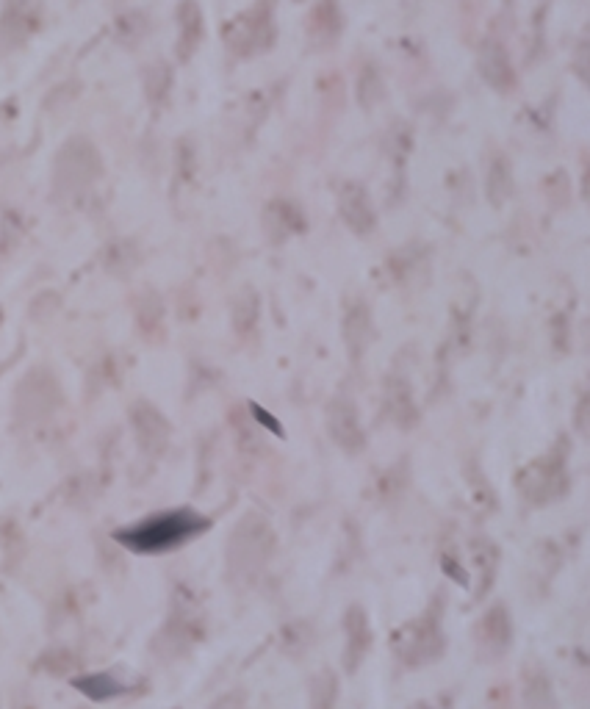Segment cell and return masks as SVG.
Masks as SVG:
<instances>
[{
    "label": "cell",
    "instance_id": "obj_1",
    "mask_svg": "<svg viewBox=\"0 0 590 709\" xmlns=\"http://www.w3.org/2000/svg\"><path fill=\"white\" fill-rule=\"evenodd\" d=\"M205 529H208V521L203 516H197L194 510H167V513L142 518L133 527L120 529L114 538L131 552L161 554L178 549L186 541L197 538Z\"/></svg>",
    "mask_w": 590,
    "mask_h": 709
},
{
    "label": "cell",
    "instance_id": "obj_2",
    "mask_svg": "<svg viewBox=\"0 0 590 709\" xmlns=\"http://www.w3.org/2000/svg\"><path fill=\"white\" fill-rule=\"evenodd\" d=\"M275 552V532L258 513H247L230 532L228 571L233 579H253Z\"/></svg>",
    "mask_w": 590,
    "mask_h": 709
},
{
    "label": "cell",
    "instance_id": "obj_3",
    "mask_svg": "<svg viewBox=\"0 0 590 709\" xmlns=\"http://www.w3.org/2000/svg\"><path fill=\"white\" fill-rule=\"evenodd\" d=\"M446 649L444 626H441V601L430 604L427 613L410 621L394 635V651L408 668H422L435 662Z\"/></svg>",
    "mask_w": 590,
    "mask_h": 709
},
{
    "label": "cell",
    "instance_id": "obj_4",
    "mask_svg": "<svg viewBox=\"0 0 590 709\" xmlns=\"http://www.w3.org/2000/svg\"><path fill=\"white\" fill-rule=\"evenodd\" d=\"M568 463H566V446L557 444L549 455L532 460L527 469L518 474V491L521 496L532 502V505H549L563 499L568 491Z\"/></svg>",
    "mask_w": 590,
    "mask_h": 709
},
{
    "label": "cell",
    "instance_id": "obj_5",
    "mask_svg": "<svg viewBox=\"0 0 590 709\" xmlns=\"http://www.w3.org/2000/svg\"><path fill=\"white\" fill-rule=\"evenodd\" d=\"M103 172V161L97 147L84 139V136H75L67 145L61 147L56 164H53V178H56V189L64 194L81 192L86 186L100 178Z\"/></svg>",
    "mask_w": 590,
    "mask_h": 709
},
{
    "label": "cell",
    "instance_id": "obj_6",
    "mask_svg": "<svg viewBox=\"0 0 590 709\" xmlns=\"http://www.w3.org/2000/svg\"><path fill=\"white\" fill-rule=\"evenodd\" d=\"M59 402V383L53 380V374L48 369L31 372L17 388V416L23 421L48 419Z\"/></svg>",
    "mask_w": 590,
    "mask_h": 709
},
{
    "label": "cell",
    "instance_id": "obj_7",
    "mask_svg": "<svg viewBox=\"0 0 590 709\" xmlns=\"http://www.w3.org/2000/svg\"><path fill=\"white\" fill-rule=\"evenodd\" d=\"M327 430L330 438L336 441L344 452H361L366 444V435L361 430V419H358V408L347 394H338L327 408Z\"/></svg>",
    "mask_w": 590,
    "mask_h": 709
},
{
    "label": "cell",
    "instance_id": "obj_8",
    "mask_svg": "<svg viewBox=\"0 0 590 709\" xmlns=\"http://www.w3.org/2000/svg\"><path fill=\"white\" fill-rule=\"evenodd\" d=\"M369 649H372V624L363 613V607L352 604L344 613V668L347 673H355L361 668Z\"/></svg>",
    "mask_w": 590,
    "mask_h": 709
},
{
    "label": "cell",
    "instance_id": "obj_9",
    "mask_svg": "<svg viewBox=\"0 0 590 709\" xmlns=\"http://www.w3.org/2000/svg\"><path fill=\"white\" fill-rule=\"evenodd\" d=\"M513 640V626H510V615H507L505 604H496L488 613L482 615V621L477 624V646L488 660L502 657L510 649Z\"/></svg>",
    "mask_w": 590,
    "mask_h": 709
},
{
    "label": "cell",
    "instance_id": "obj_10",
    "mask_svg": "<svg viewBox=\"0 0 590 709\" xmlns=\"http://www.w3.org/2000/svg\"><path fill=\"white\" fill-rule=\"evenodd\" d=\"M131 421L133 430H136V441H139V446H142L145 452L158 455V452L167 446L172 427H169V421L164 419V416L158 413V408H153L150 402H136L131 410Z\"/></svg>",
    "mask_w": 590,
    "mask_h": 709
},
{
    "label": "cell",
    "instance_id": "obj_11",
    "mask_svg": "<svg viewBox=\"0 0 590 709\" xmlns=\"http://www.w3.org/2000/svg\"><path fill=\"white\" fill-rule=\"evenodd\" d=\"M338 211L341 219L347 222V228L358 236H369L374 230V211L369 203V194L361 183H347L338 192Z\"/></svg>",
    "mask_w": 590,
    "mask_h": 709
},
{
    "label": "cell",
    "instance_id": "obj_12",
    "mask_svg": "<svg viewBox=\"0 0 590 709\" xmlns=\"http://www.w3.org/2000/svg\"><path fill=\"white\" fill-rule=\"evenodd\" d=\"M477 70H480L482 81L488 86H494L496 92H510L516 86V73L507 50L499 42H485L477 59Z\"/></svg>",
    "mask_w": 590,
    "mask_h": 709
},
{
    "label": "cell",
    "instance_id": "obj_13",
    "mask_svg": "<svg viewBox=\"0 0 590 709\" xmlns=\"http://www.w3.org/2000/svg\"><path fill=\"white\" fill-rule=\"evenodd\" d=\"M374 322L372 311L363 302H352L344 313V347L352 361H361L363 352L372 347Z\"/></svg>",
    "mask_w": 590,
    "mask_h": 709
},
{
    "label": "cell",
    "instance_id": "obj_14",
    "mask_svg": "<svg viewBox=\"0 0 590 709\" xmlns=\"http://www.w3.org/2000/svg\"><path fill=\"white\" fill-rule=\"evenodd\" d=\"M266 230L275 241H283L291 233H300L305 230V217L302 211L289 200H277L266 208Z\"/></svg>",
    "mask_w": 590,
    "mask_h": 709
},
{
    "label": "cell",
    "instance_id": "obj_15",
    "mask_svg": "<svg viewBox=\"0 0 590 709\" xmlns=\"http://www.w3.org/2000/svg\"><path fill=\"white\" fill-rule=\"evenodd\" d=\"M178 25H181L178 56L186 61L197 50L200 39H203V14H200L197 0H181V6H178Z\"/></svg>",
    "mask_w": 590,
    "mask_h": 709
},
{
    "label": "cell",
    "instance_id": "obj_16",
    "mask_svg": "<svg viewBox=\"0 0 590 709\" xmlns=\"http://www.w3.org/2000/svg\"><path fill=\"white\" fill-rule=\"evenodd\" d=\"M521 696H524V709H557L552 679L543 668L527 671L524 682H521Z\"/></svg>",
    "mask_w": 590,
    "mask_h": 709
},
{
    "label": "cell",
    "instance_id": "obj_17",
    "mask_svg": "<svg viewBox=\"0 0 590 709\" xmlns=\"http://www.w3.org/2000/svg\"><path fill=\"white\" fill-rule=\"evenodd\" d=\"M386 408L388 416L402 424V427H410L416 421V402L410 397V385L399 377H388L386 385Z\"/></svg>",
    "mask_w": 590,
    "mask_h": 709
},
{
    "label": "cell",
    "instance_id": "obj_18",
    "mask_svg": "<svg viewBox=\"0 0 590 709\" xmlns=\"http://www.w3.org/2000/svg\"><path fill=\"white\" fill-rule=\"evenodd\" d=\"M75 687L78 690H84L86 696L95 698V701H109V698L120 696L125 687L114 679V676H109V673H95V676H86V679H78L75 682Z\"/></svg>",
    "mask_w": 590,
    "mask_h": 709
},
{
    "label": "cell",
    "instance_id": "obj_19",
    "mask_svg": "<svg viewBox=\"0 0 590 709\" xmlns=\"http://www.w3.org/2000/svg\"><path fill=\"white\" fill-rule=\"evenodd\" d=\"M258 311H261V300L253 289L241 291V297L233 305V325L239 333H250L253 325L258 322Z\"/></svg>",
    "mask_w": 590,
    "mask_h": 709
},
{
    "label": "cell",
    "instance_id": "obj_20",
    "mask_svg": "<svg viewBox=\"0 0 590 709\" xmlns=\"http://www.w3.org/2000/svg\"><path fill=\"white\" fill-rule=\"evenodd\" d=\"M488 200L494 205H502L510 197V189H513V178H510V167H507L505 158H496L491 164V172H488Z\"/></svg>",
    "mask_w": 590,
    "mask_h": 709
},
{
    "label": "cell",
    "instance_id": "obj_21",
    "mask_svg": "<svg viewBox=\"0 0 590 709\" xmlns=\"http://www.w3.org/2000/svg\"><path fill=\"white\" fill-rule=\"evenodd\" d=\"M28 17L20 9H9L0 17V48H14L20 45L28 34Z\"/></svg>",
    "mask_w": 590,
    "mask_h": 709
},
{
    "label": "cell",
    "instance_id": "obj_22",
    "mask_svg": "<svg viewBox=\"0 0 590 709\" xmlns=\"http://www.w3.org/2000/svg\"><path fill=\"white\" fill-rule=\"evenodd\" d=\"M338 682L333 671H319L311 682V707L314 709H333L336 707Z\"/></svg>",
    "mask_w": 590,
    "mask_h": 709
},
{
    "label": "cell",
    "instance_id": "obj_23",
    "mask_svg": "<svg viewBox=\"0 0 590 709\" xmlns=\"http://www.w3.org/2000/svg\"><path fill=\"white\" fill-rule=\"evenodd\" d=\"M383 81H380V73L374 67H366L361 75V84H358V100H361L363 109H372L374 103L383 100Z\"/></svg>",
    "mask_w": 590,
    "mask_h": 709
},
{
    "label": "cell",
    "instance_id": "obj_24",
    "mask_svg": "<svg viewBox=\"0 0 590 709\" xmlns=\"http://www.w3.org/2000/svg\"><path fill=\"white\" fill-rule=\"evenodd\" d=\"M145 86H147V97H150L153 103H161V100L167 97V89L172 86V73H169L164 64H156V67L147 73Z\"/></svg>",
    "mask_w": 590,
    "mask_h": 709
}]
</instances>
